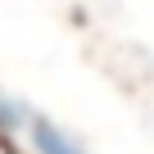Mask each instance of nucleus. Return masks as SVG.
Segmentation results:
<instances>
[{
	"label": "nucleus",
	"mask_w": 154,
	"mask_h": 154,
	"mask_svg": "<svg viewBox=\"0 0 154 154\" xmlns=\"http://www.w3.org/2000/svg\"><path fill=\"white\" fill-rule=\"evenodd\" d=\"M32 140H36V154H82L59 127H50V122H32Z\"/></svg>",
	"instance_id": "obj_1"
}]
</instances>
